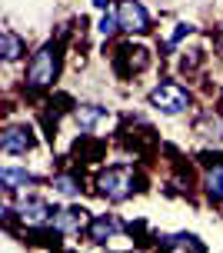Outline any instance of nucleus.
I'll list each match as a JSON object with an SVG mask.
<instances>
[{
  "mask_svg": "<svg viewBox=\"0 0 223 253\" xmlns=\"http://www.w3.org/2000/svg\"><path fill=\"white\" fill-rule=\"evenodd\" d=\"M93 190H97L103 200L124 203V200H130L136 190H140V177H136L134 167L117 164V167H107V170H100L97 180H93Z\"/></svg>",
  "mask_w": 223,
  "mask_h": 253,
  "instance_id": "1",
  "label": "nucleus"
},
{
  "mask_svg": "<svg viewBox=\"0 0 223 253\" xmlns=\"http://www.w3.org/2000/svg\"><path fill=\"white\" fill-rule=\"evenodd\" d=\"M57 74H60V50H57V43H44L40 50H34V57L27 63L24 84L27 90H47L53 87Z\"/></svg>",
  "mask_w": 223,
  "mask_h": 253,
  "instance_id": "2",
  "label": "nucleus"
},
{
  "mask_svg": "<svg viewBox=\"0 0 223 253\" xmlns=\"http://www.w3.org/2000/svg\"><path fill=\"white\" fill-rule=\"evenodd\" d=\"M147 100L153 110H160V114L167 117H177V114H186L190 110V90L183 87V84H177V80H160L157 87L147 93Z\"/></svg>",
  "mask_w": 223,
  "mask_h": 253,
  "instance_id": "3",
  "label": "nucleus"
},
{
  "mask_svg": "<svg viewBox=\"0 0 223 253\" xmlns=\"http://www.w3.org/2000/svg\"><path fill=\"white\" fill-rule=\"evenodd\" d=\"M117 20H120V30L130 34V37L150 34V13L140 0H120L117 3Z\"/></svg>",
  "mask_w": 223,
  "mask_h": 253,
  "instance_id": "4",
  "label": "nucleus"
},
{
  "mask_svg": "<svg viewBox=\"0 0 223 253\" xmlns=\"http://www.w3.org/2000/svg\"><path fill=\"white\" fill-rule=\"evenodd\" d=\"M13 207H17V216H20V223H24L27 230L44 227V223H50V216H53L50 203H47V200H40V197H34V193H24V197H17V200H13Z\"/></svg>",
  "mask_w": 223,
  "mask_h": 253,
  "instance_id": "5",
  "label": "nucleus"
},
{
  "mask_svg": "<svg viewBox=\"0 0 223 253\" xmlns=\"http://www.w3.org/2000/svg\"><path fill=\"white\" fill-rule=\"evenodd\" d=\"M34 143H37V137H34V130L27 124H10L0 133V150L7 157H24V153L34 150Z\"/></svg>",
  "mask_w": 223,
  "mask_h": 253,
  "instance_id": "6",
  "label": "nucleus"
},
{
  "mask_svg": "<svg viewBox=\"0 0 223 253\" xmlns=\"http://www.w3.org/2000/svg\"><path fill=\"white\" fill-rule=\"evenodd\" d=\"M87 216L90 213L84 207H60V210H53V216H50V227H53L57 237H74V233H80L84 227H90Z\"/></svg>",
  "mask_w": 223,
  "mask_h": 253,
  "instance_id": "7",
  "label": "nucleus"
},
{
  "mask_svg": "<svg viewBox=\"0 0 223 253\" xmlns=\"http://www.w3.org/2000/svg\"><path fill=\"white\" fill-rule=\"evenodd\" d=\"M193 137L207 140V143H220L223 140V114L220 110H213V107L200 110L197 120H193Z\"/></svg>",
  "mask_w": 223,
  "mask_h": 253,
  "instance_id": "8",
  "label": "nucleus"
},
{
  "mask_svg": "<svg viewBox=\"0 0 223 253\" xmlns=\"http://www.w3.org/2000/svg\"><path fill=\"white\" fill-rule=\"evenodd\" d=\"M74 120L80 130H87V133H93V130H103V126H110V110L107 107H97V103H80V107H74Z\"/></svg>",
  "mask_w": 223,
  "mask_h": 253,
  "instance_id": "9",
  "label": "nucleus"
},
{
  "mask_svg": "<svg viewBox=\"0 0 223 253\" xmlns=\"http://www.w3.org/2000/svg\"><path fill=\"white\" fill-rule=\"evenodd\" d=\"M147 63H150V53L143 50V47H120V50H117V57H113V67L120 70V77L140 74Z\"/></svg>",
  "mask_w": 223,
  "mask_h": 253,
  "instance_id": "10",
  "label": "nucleus"
},
{
  "mask_svg": "<svg viewBox=\"0 0 223 253\" xmlns=\"http://www.w3.org/2000/svg\"><path fill=\"white\" fill-rule=\"evenodd\" d=\"M117 233H124V223H120V216H113V213H100L90 220V227H87V237L93 243H107L113 240Z\"/></svg>",
  "mask_w": 223,
  "mask_h": 253,
  "instance_id": "11",
  "label": "nucleus"
},
{
  "mask_svg": "<svg viewBox=\"0 0 223 253\" xmlns=\"http://www.w3.org/2000/svg\"><path fill=\"white\" fill-rule=\"evenodd\" d=\"M203 193L210 203H223V160H213L203 170Z\"/></svg>",
  "mask_w": 223,
  "mask_h": 253,
  "instance_id": "12",
  "label": "nucleus"
},
{
  "mask_svg": "<svg viewBox=\"0 0 223 253\" xmlns=\"http://www.w3.org/2000/svg\"><path fill=\"white\" fill-rule=\"evenodd\" d=\"M163 250L167 253H207V247L200 243V237L193 233H170V237H163Z\"/></svg>",
  "mask_w": 223,
  "mask_h": 253,
  "instance_id": "13",
  "label": "nucleus"
},
{
  "mask_svg": "<svg viewBox=\"0 0 223 253\" xmlns=\"http://www.w3.org/2000/svg\"><path fill=\"white\" fill-rule=\"evenodd\" d=\"M0 183H3L7 193H17V190L34 187L37 177H34V173H27V170H17V167H3V170H0Z\"/></svg>",
  "mask_w": 223,
  "mask_h": 253,
  "instance_id": "14",
  "label": "nucleus"
},
{
  "mask_svg": "<svg viewBox=\"0 0 223 253\" xmlns=\"http://www.w3.org/2000/svg\"><path fill=\"white\" fill-rule=\"evenodd\" d=\"M24 50H27V43L20 37H17V30H0V57L7 63H13V60H20L24 57Z\"/></svg>",
  "mask_w": 223,
  "mask_h": 253,
  "instance_id": "15",
  "label": "nucleus"
},
{
  "mask_svg": "<svg viewBox=\"0 0 223 253\" xmlns=\"http://www.w3.org/2000/svg\"><path fill=\"white\" fill-rule=\"evenodd\" d=\"M50 187H53V193H60V197H77L80 193V177L77 173H53L50 177Z\"/></svg>",
  "mask_w": 223,
  "mask_h": 253,
  "instance_id": "16",
  "label": "nucleus"
},
{
  "mask_svg": "<svg viewBox=\"0 0 223 253\" xmlns=\"http://www.w3.org/2000/svg\"><path fill=\"white\" fill-rule=\"evenodd\" d=\"M120 30V20H117V13H107L103 20H100V34L103 37H110V34H117Z\"/></svg>",
  "mask_w": 223,
  "mask_h": 253,
  "instance_id": "17",
  "label": "nucleus"
},
{
  "mask_svg": "<svg viewBox=\"0 0 223 253\" xmlns=\"http://www.w3.org/2000/svg\"><path fill=\"white\" fill-rule=\"evenodd\" d=\"M93 7H100V10H103V7H110V0H93Z\"/></svg>",
  "mask_w": 223,
  "mask_h": 253,
  "instance_id": "18",
  "label": "nucleus"
}]
</instances>
